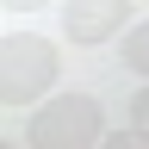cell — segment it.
<instances>
[{"label":"cell","mask_w":149,"mask_h":149,"mask_svg":"<svg viewBox=\"0 0 149 149\" xmlns=\"http://www.w3.org/2000/svg\"><path fill=\"white\" fill-rule=\"evenodd\" d=\"M62 74V56L44 31H6L0 37V106H31L44 100Z\"/></svg>","instance_id":"1"},{"label":"cell","mask_w":149,"mask_h":149,"mask_svg":"<svg viewBox=\"0 0 149 149\" xmlns=\"http://www.w3.org/2000/svg\"><path fill=\"white\" fill-rule=\"evenodd\" d=\"M106 112L93 93H56V100H44L31 112V124H25V143L31 149H93L106 137Z\"/></svg>","instance_id":"2"},{"label":"cell","mask_w":149,"mask_h":149,"mask_svg":"<svg viewBox=\"0 0 149 149\" xmlns=\"http://www.w3.org/2000/svg\"><path fill=\"white\" fill-rule=\"evenodd\" d=\"M124 25H130V0H68L62 6V31H68V44H81V50L112 44Z\"/></svg>","instance_id":"3"},{"label":"cell","mask_w":149,"mask_h":149,"mask_svg":"<svg viewBox=\"0 0 149 149\" xmlns=\"http://www.w3.org/2000/svg\"><path fill=\"white\" fill-rule=\"evenodd\" d=\"M118 56H124V68H130V74H149V19L124 31V44H118Z\"/></svg>","instance_id":"4"},{"label":"cell","mask_w":149,"mask_h":149,"mask_svg":"<svg viewBox=\"0 0 149 149\" xmlns=\"http://www.w3.org/2000/svg\"><path fill=\"white\" fill-rule=\"evenodd\" d=\"M93 149H149V137L143 130H112V137H100Z\"/></svg>","instance_id":"5"},{"label":"cell","mask_w":149,"mask_h":149,"mask_svg":"<svg viewBox=\"0 0 149 149\" xmlns=\"http://www.w3.org/2000/svg\"><path fill=\"white\" fill-rule=\"evenodd\" d=\"M130 130H143V137H149V87L130 100Z\"/></svg>","instance_id":"6"},{"label":"cell","mask_w":149,"mask_h":149,"mask_svg":"<svg viewBox=\"0 0 149 149\" xmlns=\"http://www.w3.org/2000/svg\"><path fill=\"white\" fill-rule=\"evenodd\" d=\"M6 13H37V6H50V0H0Z\"/></svg>","instance_id":"7"},{"label":"cell","mask_w":149,"mask_h":149,"mask_svg":"<svg viewBox=\"0 0 149 149\" xmlns=\"http://www.w3.org/2000/svg\"><path fill=\"white\" fill-rule=\"evenodd\" d=\"M0 149H13V143H6V137H0Z\"/></svg>","instance_id":"8"}]
</instances>
